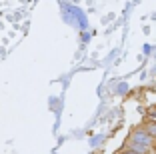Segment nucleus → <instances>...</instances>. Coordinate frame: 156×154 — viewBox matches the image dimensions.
I'll return each instance as SVG.
<instances>
[{
    "label": "nucleus",
    "instance_id": "f257e3e1",
    "mask_svg": "<svg viewBox=\"0 0 156 154\" xmlns=\"http://www.w3.org/2000/svg\"><path fill=\"white\" fill-rule=\"evenodd\" d=\"M132 142H134V144H142V146H150L152 144V138L144 130H136L132 134Z\"/></svg>",
    "mask_w": 156,
    "mask_h": 154
},
{
    "label": "nucleus",
    "instance_id": "f03ea898",
    "mask_svg": "<svg viewBox=\"0 0 156 154\" xmlns=\"http://www.w3.org/2000/svg\"><path fill=\"white\" fill-rule=\"evenodd\" d=\"M144 132H146L150 138H156V122H150V124L146 126V130H144Z\"/></svg>",
    "mask_w": 156,
    "mask_h": 154
},
{
    "label": "nucleus",
    "instance_id": "7ed1b4c3",
    "mask_svg": "<svg viewBox=\"0 0 156 154\" xmlns=\"http://www.w3.org/2000/svg\"><path fill=\"white\" fill-rule=\"evenodd\" d=\"M124 154H136V152H132V150H128V152H124Z\"/></svg>",
    "mask_w": 156,
    "mask_h": 154
}]
</instances>
